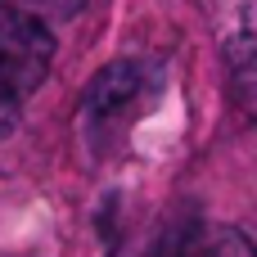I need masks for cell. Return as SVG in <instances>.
<instances>
[{
    "instance_id": "cell-1",
    "label": "cell",
    "mask_w": 257,
    "mask_h": 257,
    "mask_svg": "<svg viewBox=\"0 0 257 257\" xmlns=\"http://www.w3.org/2000/svg\"><path fill=\"white\" fill-rule=\"evenodd\" d=\"M163 95V63L149 59H117L90 77L81 90V136L95 154L122 149L126 131L158 104Z\"/></svg>"
},
{
    "instance_id": "cell-2",
    "label": "cell",
    "mask_w": 257,
    "mask_h": 257,
    "mask_svg": "<svg viewBox=\"0 0 257 257\" xmlns=\"http://www.w3.org/2000/svg\"><path fill=\"white\" fill-rule=\"evenodd\" d=\"M50 63H54L50 23L5 5L0 9V140L18 126V113L50 77Z\"/></svg>"
},
{
    "instance_id": "cell-5",
    "label": "cell",
    "mask_w": 257,
    "mask_h": 257,
    "mask_svg": "<svg viewBox=\"0 0 257 257\" xmlns=\"http://www.w3.org/2000/svg\"><path fill=\"white\" fill-rule=\"evenodd\" d=\"M86 0H14V9H27L36 18H72Z\"/></svg>"
},
{
    "instance_id": "cell-3",
    "label": "cell",
    "mask_w": 257,
    "mask_h": 257,
    "mask_svg": "<svg viewBox=\"0 0 257 257\" xmlns=\"http://www.w3.org/2000/svg\"><path fill=\"white\" fill-rule=\"evenodd\" d=\"M176 257H257V253H253V239H248L244 230L203 221V226H194V230L181 239Z\"/></svg>"
},
{
    "instance_id": "cell-4",
    "label": "cell",
    "mask_w": 257,
    "mask_h": 257,
    "mask_svg": "<svg viewBox=\"0 0 257 257\" xmlns=\"http://www.w3.org/2000/svg\"><path fill=\"white\" fill-rule=\"evenodd\" d=\"M230 68H235L239 86L257 99V0H248L244 18H239V32L230 36Z\"/></svg>"
}]
</instances>
